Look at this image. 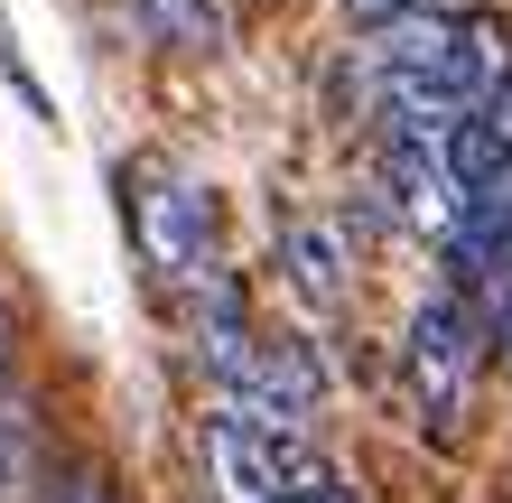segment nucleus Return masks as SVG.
I'll return each instance as SVG.
<instances>
[{"instance_id": "nucleus-2", "label": "nucleus", "mask_w": 512, "mask_h": 503, "mask_svg": "<svg viewBox=\"0 0 512 503\" xmlns=\"http://www.w3.org/2000/svg\"><path fill=\"white\" fill-rule=\"evenodd\" d=\"M131 243H140V261L159 280H177V289H215V271H224V233H215V196L196 187V177H177V168H140L131 177Z\"/></svg>"}, {"instance_id": "nucleus-7", "label": "nucleus", "mask_w": 512, "mask_h": 503, "mask_svg": "<svg viewBox=\"0 0 512 503\" xmlns=\"http://www.w3.org/2000/svg\"><path fill=\"white\" fill-rule=\"evenodd\" d=\"M475 112H485V122H494V140H503V150H512V75L494 84V94L485 103H475Z\"/></svg>"}, {"instance_id": "nucleus-4", "label": "nucleus", "mask_w": 512, "mask_h": 503, "mask_svg": "<svg viewBox=\"0 0 512 503\" xmlns=\"http://www.w3.org/2000/svg\"><path fill=\"white\" fill-rule=\"evenodd\" d=\"M280 261H289V289L298 299H317V308H336L345 299V233L326 224V215H289V233H280Z\"/></svg>"}, {"instance_id": "nucleus-5", "label": "nucleus", "mask_w": 512, "mask_h": 503, "mask_svg": "<svg viewBox=\"0 0 512 503\" xmlns=\"http://www.w3.org/2000/svg\"><path fill=\"white\" fill-rule=\"evenodd\" d=\"M149 19H159L168 38H187V47H215L224 38V0H149Z\"/></svg>"}, {"instance_id": "nucleus-6", "label": "nucleus", "mask_w": 512, "mask_h": 503, "mask_svg": "<svg viewBox=\"0 0 512 503\" xmlns=\"http://www.w3.org/2000/svg\"><path fill=\"white\" fill-rule=\"evenodd\" d=\"M364 28H382V19H410V10H438V0H345Z\"/></svg>"}, {"instance_id": "nucleus-3", "label": "nucleus", "mask_w": 512, "mask_h": 503, "mask_svg": "<svg viewBox=\"0 0 512 503\" xmlns=\"http://www.w3.org/2000/svg\"><path fill=\"white\" fill-rule=\"evenodd\" d=\"M475 364H485V317H475L457 289L419 299L401 373H410V392H419V410H429L438 429H457V410H466V392H475Z\"/></svg>"}, {"instance_id": "nucleus-1", "label": "nucleus", "mask_w": 512, "mask_h": 503, "mask_svg": "<svg viewBox=\"0 0 512 503\" xmlns=\"http://www.w3.org/2000/svg\"><path fill=\"white\" fill-rule=\"evenodd\" d=\"M205 485H215L224 503H317V494H345L336 466L308 448V429H261L233 401H215V420H205Z\"/></svg>"}]
</instances>
